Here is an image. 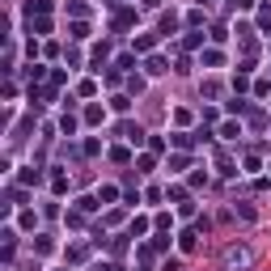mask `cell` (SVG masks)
I'll return each instance as SVG.
<instances>
[{
    "label": "cell",
    "instance_id": "6da1fadb",
    "mask_svg": "<svg viewBox=\"0 0 271 271\" xmlns=\"http://www.w3.org/2000/svg\"><path fill=\"white\" fill-rule=\"evenodd\" d=\"M250 246H229V250H225V267L229 271H237V267H250Z\"/></svg>",
    "mask_w": 271,
    "mask_h": 271
},
{
    "label": "cell",
    "instance_id": "7a4b0ae2",
    "mask_svg": "<svg viewBox=\"0 0 271 271\" xmlns=\"http://www.w3.org/2000/svg\"><path fill=\"white\" fill-rule=\"evenodd\" d=\"M119 136H127L132 144H140V140H144V132H140L136 123H119Z\"/></svg>",
    "mask_w": 271,
    "mask_h": 271
},
{
    "label": "cell",
    "instance_id": "3957f363",
    "mask_svg": "<svg viewBox=\"0 0 271 271\" xmlns=\"http://www.w3.org/2000/svg\"><path fill=\"white\" fill-rule=\"evenodd\" d=\"M144 68H148V76H161V72H169L161 55H148V64H144Z\"/></svg>",
    "mask_w": 271,
    "mask_h": 271
},
{
    "label": "cell",
    "instance_id": "277c9868",
    "mask_svg": "<svg viewBox=\"0 0 271 271\" xmlns=\"http://www.w3.org/2000/svg\"><path fill=\"white\" fill-rule=\"evenodd\" d=\"M178 250H182V254L195 250V233H178Z\"/></svg>",
    "mask_w": 271,
    "mask_h": 271
},
{
    "label": "cell",
    "instance_id": "5b68a950",
    "mask_svg": "<svg viewBox=\"0 0 271 271\" xmlns=\"http://www.w3.org/2000/svg\"><path fill=\"white\" fill-rule=\"evenodd\" d=\"M220 136H225V140H237L241 127H237V123H220Z\"/></svg>",
    "mask_w": 271,
    "mask_h": 271
},
{
    "label": "cell",
    "instance_id": "8992f818",
    "mask_svg": "<svg viewBox=\"0 0 271 271\" xmlns=\"http://www.w3.org/2000/svg\"><path fill=\"white\" fill-rule=\"evenodd\" d=\"M233 4H237V9H250V4H254V0H233Z\"/></svg>",
    "mask_w": 271,
    "mask_h": 271
},
{
    "label": "cell",
    "instance_id": "52a82bcc",
    "mask_svg": "<svg viewBox=\"0 0 271 271\" xmlns=\"http://www.w3.org/2000/svg\"><path fill=\"white\" fill-rule=\"evenodd\" d=\"M94 271H110V263H94Z\"/></svg>",
    "mask_w": 271,
    "mask_h": 271
}]
</instances>
